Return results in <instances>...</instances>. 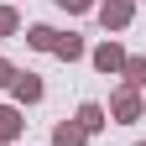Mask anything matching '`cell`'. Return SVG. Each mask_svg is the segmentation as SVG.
I'll return each instance as SVG.
<instances>
[{
  "mask_svg": "<svg viewBox=\"0 0 146 146\" xmlns=\"http://www.w3.org/2000/svg\"><path fill=\"white\" fill-rule=\"evenodd\" d=\"M26 42H31V47H42V52H52V47H58V31H52V26H31V31H26Z\"/></svg>",
  "mask_w": 146,
  "mask_h": 146,
  "instance_id": "obj_7",
  "label": "cell"
},
{
  "mask_svg": "<svg viewBox=\"0 0 146 146\" xmlns=\"http://www.w3.org/2000/svg\"><path fill=\"white\" fill-rule=\"evenodd\" d=\"M11 89H16V99H21V104L42 99V78H36V73H16V78H11Z\"/></svg>",
  "mask_w": 146,
  "mask_h": 146,
  "instance_id": "obj_2",
  "label": "cell"
},
{
  "mask_svg": "<svg viewBox=\"0 0 146 146\" xmlns=\"http://www.w3.org/2000/svg\"><path fill=\"white\" fill-rule=\"evenodd\" d=\"M21 136V115H16V104H0V141Z\"/></svg>",
  "mask_w": 146,
  "mask_h": 146,
  "instance_id": "obj_6",
  "label": "cell"
},
{
  "mask_svg": "<svg viewBox=\"0 0 146 146\" xmlns=\"http://www.w3.org/2000/svg\"><path fill=\"white\" fill-rule=\"evenodd\" d=\"M11 78H16V68H11L5 58H0V84H11Z\"/></svg>",
  "mask_w": 146,
  "mask_h": 146,
  "instance_id": "obj_13",
  "label": "cell"
},
{
  "mask_svg": "<svg viewBox=\"0 0 146 146\" xmlns=\"http://www.w3.org/2000/svg\"><path fill=\"white\" fill-rule=\"evenodd\" d=\"M0 146H5V141H0Z\"/></svg>",
  "mask_w": 146,
  "mask_h": 146,
  "instance_id": "obj_14",
  "label": "cell"
},
{
  "mask_svg": "<svg viewBox=\"0 0 146 146\" xmlns=\"http://www.w3.org/2000/svg\"><path fill=\"white\" fill-rule=\"evenodd\" d=\"M52 141H58V146H84V141H89V131H84L78 120H63V125H58V136H52Z\"/></svg>",
  "mask_w": 146,
  "mask_h": 146,
  "instance_id": "obj_4",
  "label": "cell"
},
{
  "mask_svg": "<svg viewBox=\"0 0 146 146\" xmlns=\"http://www.w3.org/2000/svg\"><path fill=\"white\" fill-rule=\"evenodd\" d=\"M11 31H16V11H11V5H0V36H11Z\"/></svg>",
  "mask_w": 146,
  "mask_h": 146,
  "instance_id": "obj_11",
  "label": "cell"
},
{
  "mask_svg": "<svg viewBox=\"0 0 146 146\" xmlns=\"http://www.w3.org/2000/svg\"><path fill=\"white\" fill-rule=\"evenodd\" d=\"M78 125H84V131H99V125H104V110L99 104H84L78 110Z\"/></svg>",
  "mask_w": 146,
  "mask_h": 146,
  "instance_id": "obj_10",
  "label": "cell"
},
{
  "mask_svg": "<svg viewBox=\"0 0 146 146\" xmlns=\"http://www.w3.org/2000/svg\"><path fill=\"white\" fill-rule=\"evenodd\" d=\"M115 115H120V120H136V115H141V99H136V89H120V94H115Z\"/></svg>",
  "mask_w": 146,
  "mask_h": 146,
  "instance_id": "obj_5",
  "label": "cell"
},
{
  "mask_svg": "<svg viewBox=\"0 0 146 146\" xmlns=\"http://www.w3.org/2000/svg\"><path fill=\"white\" fill-rule=\"evenodd\" d=\"M94 68H99V73H115V68H125V52H120V42H104V47L94 52Z\"/></svg>",
  "mask_w": 146,
  "mask_h": 146,
  "instance_id": "obj_3",
  "label": "cell"
},
{
  "mask_svg": "<svg viewBox=\"0 0 146 146\" xmlns=\"http://www.w3.org/2000/svg\"><path fill=\"white\" fill-rule=\"evenodd\" d=\"M125 84H131V89L146 84V58H125Z\"/></svg>",
  "mask_w": 146,
  "mask_h": 146,
  "instance_id": "obj_9",
  "label": "cell"
},
{
  "mask_svg": "<svg viewBox=\"0 0 146 146\" xmlns=\"http://www.w3.org/2000/svg\"><path fill=\"white\" fill-rule=\"evenodd\" d=\"M141 146H146V141H141Z\"/></svg>",
  "mask_w": 146,
  "mask_h": 146,
  "instance_id": "obj_15",
  "label": "cell"
},
{
  "mask_svg": "<svg viewBox=\"0 0 146 146\" xmlns=\"http://www.w3.org/2000/svg\"><path fill=\"white\" fill-rule=\"evenodd\" d=\"M99 21H104V26H115V31H120L125 21H131V0H104V5H99Z\"/></svg>",
  "mask_w": 146,
  "mask_h": 146,
  "instance_id": "obj_1",
  "label": "cell"
},
{
  "mask_svg": "<svg viewBox=\"0 0 146 146\" xmlns=\"http://www.w3.org/2000/svg\"><path fill=\"white\" fill-rule=\"evenodd\" d=\"M58 5H63V11H89L94 0H58Z\"/></svg>",
  "mask_w": 146,
  "mask_h": 146,
  "instance_id": "obj_12",
  "label": "cell"
},
{
  "mask_svg": "<svg viewBox=\"0 0 146 146\" xmlns=\"http://www.w3.org/2000/svg\"><path fill=\"white\" fill-rule=\"evenodd\" d=\"M52 52H58V58H84V42H78L73 31H68V36L58 31V47H52Z\"/></svg>",
  "mask_w": 146,
  "mask_h": 146,
  "instance_id": "obj_8",
  "label": "cell"
}]
</instances>
